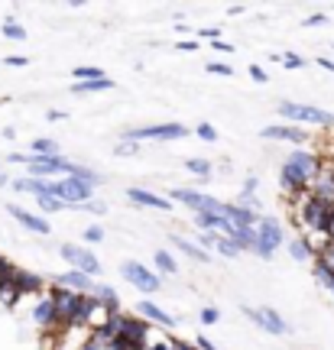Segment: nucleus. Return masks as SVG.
<instances>
[{"label":"nucleus","mask_w":334,"mask_h":350,"mask_svg":"<svg viewBox=\"0 0 334 350\" xmlns=\"http://www.w3.org/2000/svg\"><path fill=\"white\" fill-rule=\"evenodd\" d=\"M72 78H75V85L78 81H101V78H107V72L98 68V65H78V68H72Z\"/></svg>","instance_id":"obj_27"},{"label":"nucleus","mask_w":334,"mask_h":350,"mask_svg":"<svg viewBox=\"0 0 334 350\" xmlns=\"http://www.w3.org/2000/svg\"><path fill=\"white\" fill-rule=\"evenodd\" d=\"M318 65H322L324 72H331V75H334V59H328V55H318Z\"/></svg>","instance_id":"obj_51"},{"label":"nucleus","mask_w":334,"mask_h":350,"mask_svg":"<svg viewBox=\"0 0 334 350\" xmlns=\"http://www.w3.org/2000/svg\"><path fill=\"white\" fill-rule=\"evenodd\" d=\"M331 49H334V46H331Z\"/></svg>","instance_id":"obj_60"},{"label":"nucleus","mask_w":334,"mask_h":350,"mask_svg":"<svg viewBox=\"0 0 334 350\" xmlns=\"http://www.w3.org/2000/svg\"><path fill=\"white\" fill-rule=\"evenodd\" d=\"M309 191L315 201H324V204H334V159L322 156L318 163V172L309 182Z\"/></svg>","instance_id":"obj_9"},{"label":"nucleus","mask_w":334,"mask_h":350,"mask_svg":"<svg viewBox=\"0 0 334 350\" xmlns=\"http://www.w3.org/2000/svg\"><path fill=\"white\" fill-rule=\"evenodd\" d=\"M3 62L10 65V68H23V65H26V55H7Z\"/></svg>","instance_id":"obj_48"},{"label":"nucleus","mask_w":334,"mask_h":350,"mask_svg":"<svg viewBox=\"0 0 334 350\" xmlns=\"http://www.w3.org/2000/svg\"><path fill=\"white\" fill-rule=\"evenodd\" d=\"M289 253H292V260H298V262L311 260V253H309V247H305V240H302V237L289 240Z\"/></svg>","instance_id":"obj_34"},{"label":"nucleus","mask_w":334,"mask_h":350,"mask_svg":"<svg viewBox=\"0 0 334 350\" xmlns=\"http://www.w3.org/2000/svg\"><path fill=\"white\" fill-rule=\"evenodd\" d=\"M211 250L218 253V256H227V260H237V256H240V250H237V247H234V243H231L227 237H214Z\"/></svg>","instance_id":"obj_30"},{"label":"nucleus","mask_w":334,"mask_h":350,"mask_svg":"<svg viewBox=\"0 0 334 350\" xmlns=\"http://www.w3.org/2000/svg\"><path fill=\"white\" fill-rule=\"evenodd\" d=\"M318 163H322V156L311 150H296L285 156L283 169H279V185H283V195H292V191H302V188H309V182L315 178L318 172Z\"/></svg>","instance_id":"obj_1"},{"label":"nucleus","mask_w":334,"mask_h":350,"mask_svg":"<svg viewBox=\"0 0 334 350\" xmlns=\"http://www.w3.org/2000/svg\"><path fill=\"white\" fill-rule=\"evenodd\" d=\"M250 78H253V81H257V85H266V81H270V75H266V72H263L260 65H250Z\"/></svg>","instance_id":"obj_44"},{"label":"nucleus","mask_w":334,"mask_h":350,"mask_svg":"<svg viewBox=\"0 0 334 350\" xmlns=\"http://www.w3.org/2000/svg\"><path fill=\"white\" fill-rule=\"evenodd\" d=\"M13 188H16V191H26V195H52V178H29V175H26V178H16V182H13Z\"/></svg>","instance_id":"obj_22"},{"label":"nucleus","mask_w":334,"mask_h":350,"mask_svg":"<svg viewBox=\"0 0 334 350\" xmlns=\"http://www.w3.org/2000/svg\"><path fill=\"white\" fill-rule=\"evenodd\" d=\"M59 253H62V260L72 266L75 273H85V275H101V260L94 256V253L88 250V247H78V243H62L59 247Z\"/></svg>","instance_id":"obj_6"},{"label":"nucleus","mask_w":334,"mask_h":350,"mask_svg":"<svg viewBox=\"0 0 334 350\" xmlns=\"http://www.w3.org/2000/svg\"><path fill=\"white\" fill-rule=\"evenodd\" d=\"M253 191H257V178H247L244 182V195H253Z\"/></svg>","instance_id":"obj_54"},{"label":"nucleus","mask_w":334,"mask_h":350,"mask_svg":"<svg viewBox=\"0 0 334 350\" xmlns=\"http://www.w3.org/2000/svg\"><path fill=\"white\" fill-rule=\"evenodd\" d=\"M234 204H240V208H247V211H257V208H260V201H257V195H240V198H237Z\"/></svg>","instance_id":"obj_41"},{"label":"nucleus","mask_w":334,"mask_h":350,"mask_svg":"<svg viewBox=\"0 0 334 350\" xmlns=\"http://www.w3.org/2000/svg\"><path fill=\"white\" fill-rule=\"evenodd\" d=\"M36 204H39V211H42V214H55V211H62V208H65L55 195H39Z\"/></svg>","instance_id":"obj_33"},{"label":"nucleus","mask_w":334,"mask_h":350,"mask_svg":"<svg viewBox=\"0 0 334 350\" xmlns=\"http://www.w3.org/2000/svg\"><path fill=\"white\" fill-rule=\"evenodd\" d=\"M185 169L192 175H198V182H208L211 178V163L208 159H185Z\"/></svg>","instance_id":"obj_31"},{"label":"nucleus","mask_w":334,"mask_h":350,"mask_svg":"<svg viewBox=\"0 0 334 350\" xmlns=\"http://www.w3.org/2000/svg\"><path fill=\"white\" fill-rule=\"evenodd\" d=\"M153 262H156V269H159L162 275H175V273H179V262H175V256L169 250H156V253H153Z\"/></svg>","instance_id":"obj_26"},{"label":"nucleus","mask_w":334,"mask_h":350,"mask_svg":"<svg viewBox=\"0 0 334 350\" xmlns=\"http://www.w3.org/2000/svg\"><path fill=\"white\" fill-rule=\"evenodd\" d=\"M20 299H23V295L16 292V286H13L10 279H3V286H0V305H3V308H13Z\"/></svg>","instance_id":"obj_29"},{"label":"nucleus","mask_w":334,"mask_h":350,"mask_svg":"<svg viewBox=\"0 0 334 350\" xmlns=\"http://www.w3.org/2000/svg\"><path fill=\"white\" fill-rule=\"evenodd\" d=\"M195 133H198V139H205V143H214V139H218V130H214L211 124H198L195 126Z\"/></svg>","instance_id":"obj_38"},{"label":"nucleus","mask_w":334,"mask_h":350,"mask_svg":"<svg viewBox=\"0 0 334 350\" xmlns=\"http://www.w3.org/2000/svg\"><path fill=\"white\" fill-rule=\"evenodd\" d=\"M78 211H88V214H104L107 211V204H101V201H81V204H75Z\"/></svg>","instance_id":"obj_39"},{"label":"nucleus","mask_w":334,"mask_h":350,"mask_svg":"<svg viewBox=\"0 0 334 350\" xmlns=\"http://www.w3.org/2000/svg\"><path fill=\"white\" fill-rule=\"evenodd\" d=\"M192 130L182 124H156V126H136V130H127L120 133L124 143H140V139H182L188 137Z\"/></svg>","instance_id":"obj_5"},{"label":"nucleus","mask_w":334,"mask_h":350,"mask_svg":"<svg viewBox=\"0 0 334 350\" xmlns=\"http://www.w3.org/2000/svg\"><path fill=\"white\" fill-rule=\"evenodd\" d=\"M279 117L296 120V124H318V126H334V113L322 111L315 104H296V100H279Z\"/></svg>","instance_id":"obj_4"},{"label":"nucleus","mask_w":334,"mask_h":350,"mask_svg":"<svg viewBox=\"0 0 334 350\" xmlns=\"http://www.w3.org/2000/svg\"><path fill=\"white\" fill-rule=\"evenodd\" d=\"M211 49L214 52H234V46H231V42H224V39H218V42H211Z\"/></svg>","instance_id":"obj_50"},{"label":"nucleus","mask_w":334,"mask_h":350,"mask_svg":"<svg viewBox=\"0 0 334 350\" xmlns=\"http://www.w3.org/2000/svg\"><path fill=\"white\" fill-rule=\"evenodd\" d=\"M328 292H331V295H334V286H331V288H328Z\"/></svg>","instance_id":"obj_59"},{"label":"nucleus","mask_w":334,"mask_h":350,"mask_svg":"<svg viewBox=\"0 0 334 350\" xmlns=\"http://www.w3.org/2000/svg\"><path fill=\"white\" fill-rule=\"evenodd\" d=\"M0 185H7V175H3V172H0Z\"/></svg>","instance_id":"obj_56"},{"label":"nucleus","mask_w":334,"mask_h":350,"mask_svg":"<svg viewBox=\"0 0 334 350\" xmlns=\"http://www.w3.org/2000/svg\"><path fill=\"white\" fill-rule=\"evenodd\" d=\"M91 191H94V188L85 185V182H78V178H72V175L52 182V195L62 201L65 208H75V204H81V201H91Z\"/></svg>","instance_id":"obj_7"},{"label":"nucleus","mask_w":334,"mask_h":350,"mask_svg":"<svg viewBox=\"0 0 334 350\" xmlns=\"http://www.w3.org/2000/svg\"><path fill=\"white\" fill-rule=\"evenodd\" d=\"M117 156H136V143H117Z\"/></svg>","instance_id":"obj_45"},{"label":"nucleus","mask_w":334,"mask_h":350,"mask_svg":"<svg viewBox=\"0 0 334 350\" xmlns=\"http://www.w3.org/2000/svg\"><path fill=\"white\" fill-rule=\"evenodd\" d=\"M311 273H315V279H318V282H322L324 288H331L334 286V273H328V269H324L322 262L315 260V266H311Z\"/></svg>","instance_id":"obj_35"},{"label":"nucleus","mask_w":334,"mask_h":350,"mask_svg":"<svg viewBox=\"0 0 334 350\" xmlns=\"http://www.w3.org/2000/svg\"><path fill=\"white\" fill-rule=\"evenodd\" d=\"M298 237L305 240V247H309L311 256H322V250L331 243V240H328V234H318V230H305V234H298Z\"/></svg>","instance_id":"obj_25"},{"label":"nucleus","mask_w":334,"mask_h":350,"mask_svg":"<svg viewBox=\"0 0 334 350\" xmlns=\"http://www.w3.org/2000/svg\"><path fill=\"white\" fill-rule=\"evenodd\" d=\"M198 36H205V39H211V42H218V39H221V29H218V26H208V29H201Z\"/></svg>","instance_id":"obj_47"},{"label":"nucleus","mask_w":334,"mask_h":350,"mask_svg":"<svg viewBox=\"0 0 334 350\" xmlns=\"http://www.w3.org/2000/svg\"><path fill=\"white\" fill-rule=\"evenodd\" d=\"M107 331H111L124 347H146L149 334H153L143 318H136V314H120V312H114L111 318H107Z\"/></svg>","instance_id":"obj_2"},{"label":"nucleus","mask_w":334,"mask_h":350,"mask_svg":"<svg viewBox=\"0 0 334 350\" xmlns=\"http://www.w3.org/2000/svg\"><path fill=\"white\" fill-rule=\"evenodd\" d=\"M244 314H247L253 325H260L266 334H276V338H283V334H289V325L283 321V314L276 312V308H244Z\"/></svg>","instance_id":"obj_11"},{"label":"nucleus","mask_w":334,"mask_h":350,"mask_svg":"<svg viewBox=\"0 0 334 350\" xmlns=\"http://www.w3.org/2000/svg\"><path fill=\"white\" fill-rule=\"evenodd\" d=\"M7 163H23L26 165V152H10V156H7Z\"/></svg>","instance_id":"obj_53"},{"label":"nucleus","mask_w":334,"mask_h":350,"mask_svg":"<svg viewBox=\"0 0 334 350\" xmlns=\"http://www.w3.org/2000/svg\"><path fill=\"white\" fill-rule=\"evenodd\" d=\"M3 279H7V275H0V286H3Z\"/></svg>","instance_id":"obj_58"},{"label":"nucleus","mask_w":334,"mask_h":350,"mask_svg":"<svg viewBox=\"0 0 334 350\" xmlns=\"http://www.w3.org/2000/svg\"><path fill=\"white\" fill-rule=\"evenodd\" d=\"M201 325H218V321H221V312H218V308H201Z\"/></svg>","instance_id":"obj_40"},{"label":"nucleus","mask_w":334,"mask_h":350,"mask_svg":"<svg viewBox=\"0 0 334 350\" xmlns=\"http://www.w3.org/2000/svg\"><path fill=\"white\" fill-rule=\"evenodd\" d=\"M81 237H85V243H101V240H104V227L101 224L85 227V234H81Z\"/></svg>","instance_id":"obj_37"},{"label":"nucleus","mask_w":334,"mask_h":350,"mask_svg":"<svg viewBox=\"0 0 334 350\" xmlns=\"http://www.w3.org/2000/svg\"><path fill=\"white\" fill-rule=\"evenodd\" d=\"M328 159H334V150H331V152H328Z\"/></svg>","instance_id":"obj_57"},{"label":"nucleus","mask_w":334,"mask_h":350,"mask_svg":"<svg viewBox=\"0 0 334 350\" xmlns=\"http://www.w3.org/2000/svg\"><path fill=\"white\" fill-rule=\"evenodd\" d=\"M324 234H328V240H334V208H331V214H328V224H324Z\"/></svg>","instance_id":"obj_52"},{"label":"nucleus","mask_w":334,"mask_h":350,"mask_svg":"<svg viewBox=\"0 0 334 350\" xmlns=\"http://www.w3.org/2000/svg\"><path fill=\"white\" fill-rule=\"evenodd\" d=\"M315 260L322 262V266L328 269V273H334V240H331V243H328V247L322 250V256H315Z\"/></svg>","instance_id":"obj_36"},{"label":"nucleus","mask_w":334,"mask_h":350,"mask_svg":"<svg viewBox=\"0 0 334 350\" xmlns=\"http://www.w3.org/2000/svg\"><path fill=\"white\" fill-rule=\"evenodd\" d=\"M221 214L234 227H257V221H260V214H257V211H247V208H240V204H224Z\"/></svg>","instance_id":"obj_21"},{"label":"nucleus","mask_w":334,"mask_h":350,"mask_svg":"<svg viewBox=\"0 0 334 350\" xmlns=\"http://www.w3.org/2000/svg\"><path fill=\"white\" fill-rule=\"evenodd\" d=\"M172 247L175 250H182L185 256H192V260H198V262H211L214 256H208V253L201 250L198 243H192V240H185V237H172Z\"/></svg>","instance_id":"obj_23"},{"label":"nucleus","mask_w":334,"mask_h":350,"mask_svg":"<svg viewBox=\"0 0 334 350\" xmlns=\"http://www.w3.org/2000/svg\"><path fill=\"white\" fill-rule=\"evenodd\" d=\"M7 214L16 217V221H20L26 230H33V234H49L52 230V227L46 224V217H39V214H33V211H23V208H16V204H7Z\"/></svg>","instance_id":"obj_20"},{"label":"nucleus","mask_w":334,"mask_h":350,"mask_svg":"<svg viewBox=\"0 0 334 350\" xmlns=\"http://www.w3.org/2000/svg\"><path fill=\"white\" fill-rule=\"evenodd\" d=\"M172 201L192 208L195 214H221V208H224V201L211 198L205 191H195V188H172Z\"/></svg>","instance_id":"obj_8"},{"label":"nucleus","mask_w":334,"mask_h":350,"mask_svg":"<svg viewBox=\"0 0 334 350\" xmlns=\"http://www.w3.org/2000/svg\"><path fill=\"white\" fill-rule=\"evenodd\" d=\"M0 33H3L7 39H13V42H23V39H26V29H23L20 23H16L13 16H10V20H3V26H0Z\"/></svg>","instance_id":"obj_32"},{"label":"nucleus","mask_w":334,"mask_h":350,"mask_svg":"<svg viewBox=\"0 0 334 350\" xmlns=\"http://www.w3.org/2000/svg\"><path fill=\"white\" fill-rule=\"evenodd\" d=\"M114 81L111 78H101V81H78L75 85V94H101V91H111Z\"/></svg>","instance_id":"obj_28"},{"label":"nucleus","mask_w":334,"mask_h":350,"mask_svg":"<svg viewBox=\"0 0 334 350\" xmlns=\"http://www.w3.org/2000/svg\"><path fill=\"white\" fill-rule=\"evenodd\" d=\"M175 49H179V52H198L201 46H198V39H185V42H179Z\"/></svg>","instance_id":"obj_46"},{"label":"nucleus","mask_w":334,"mask_h":350,"mask_svg":"<svg viewBox=\"0 0 334 350\" xmlns=\"http://www.w3.org/2000/svg\"><path fill=\"white\" fill-rule=\"evenodd\" d=\"M52 286L68 288V292H78V295H91L94 279H91V275H85V273H75V269H68V273L55 275V279H52Z\"/></svg>","instance_id":"obj_17"},{"label":"nucleus","mask_w":334,"mask_h":350,"mask_svg":"<svg viewBox=\"0 0 334 350\" xmlns=\"http://www.w3.org/2000/svg\"><path fill=\"white\" fill-rule=\"evenodd\" d=\"M136 318H143L146 325H159V327H175L179 325V318H172L169 312H162L156 301H149V299H143L140 305H136Z\"/></svg>","instance_id":"obj_13"},{"label":"nucleus","mask_w":334,"mask_h":350,"mask_svg":"<svg viewBox=\"0 0 334 350\" xmlns=\"http://www.w3.org/2000/svg\"><path fill=\"white\" fill-rule=\"evenodd\" d=\"M33 321H36V327L42 334H59V331H62L59 321H55V308H52L49 292H42L36 299V305H33Z\"/></svg>","instance_id":"obj_12"},{"label":"nucleus","mask_w":334,"mask_h":350,"mask_svg":"<svg viewBox=\"0 0 334 350\" xmlns=\"http://www.w3.org/2000/svg\"><path fill=\"white\" fill-rule=\"evenodd\" d=\"M81 350H124V344L114 338L107 327H98V331H88L85 344H81Z\"/></svg>","instance_id":"obj_19"},{"label":"nucleus","mask_w":334,"mask_h":350,"mask_svg":"<svg viewBox=\"0 0 334 350\" xmlns=\"http://www.w3.org/2000/svg\"><path fill=\"white\" fill-rule=\"evenodd\" d=\"M120 273H124V279L130 282L133 288H140V292H146V295H153V292H159V275L153 273V269H146L143 262L136 260H127L124 266H120Z\"/></svg>","instance_id":"obj_10"},{"label":"nucleus","mask_w":334,"mask_h":350,"mask_svg":"<svg viewBox=\"0 0 334 350\" xmlns=\"http://www.w3.org/2000/svg\"><path fill=\"white\" fill-rule=\"evenodd\" d=\"M33 156H42V159H55V156H62L59 152V143L55 139H49V137H39V139H33Z\"/></svg>","instance_id":"obj_24"},{"label":"nucleus","mask_w":334,"mask_h":350,"mask_svg":"<svg viewBox=\"0 0 334 350\" xmlns=\"http://www.w3.org/2000/svg\"><path fill=\"white\" fill-rule=\"evenodd\" d=\"M283 65H285V68H305V59H298L296 52H285V55H283Z\"/></svg>","instance_id":"obj_42"},{"label":"nucleus","mask_w":334,"mask_h":350,"mask_svg":"<svg viewBox=\"0 0 334 350\" xmlns=\"http://www.w3.org/2000/svg\"><path fill=\"white\" fill-rule=\"evenodd\" d=\"M65 117H68L65 111H49V120H65Z\"/></svg>","instance_id":"obj_55"},{"label":"nucleus","mask_w":334,"mask_h":350,"mask_svg":"<svg viewBox=\"0 0 334 350\" xmlns=\"http://www.w3.org/2000/svg\"><path fill=\"white\" fill-rule=\"evenodd\" d=\"M127 198L140 204V208H156V211H172V201L156 195V191H146V188H130L127 191Z\"/></svg>","instance_id":"obj_18"},{"label":"nucleus","mask_w":334,"mask_h":350,"mask_svg":"<svg viewBox=\"0 0 334 350\" xmlns=\"http://www.w3.org/2000/svg\"><path fill=\"white\" fill-rule=\"evenodd\" d=\"M253 237H257L253 240V253H257L260 260H272V253L285 243V234L276 217H260L257 227H253Z\"/></svg>","instance_id":"obj_3"},{"label":"nucleus","mask_w":334,"mask_h":350,"mask_svg":"<svg viewBox=\"0 0 334 350\" xmlns=\"http://www.w3.org/2000/svg\"><path fill=\"white\" fill-rule=\"evenodd\" d=\"M263 139H285V143H296L298 150L309 143V133L302 126H289V124H279V126H263L260 130Z\"/></svg>","instance_id":"obj_14"},{"label":"nucleus","mask_w":334,"mask_h":350,"mask_svg":"<svg viewBox=\"0 0 334 350\" xmlns=\"http://www.w3.org/2000/svg\"><path fill=\"white\" fill-rule=\"evenodd\" d=\"M7 279L16 286L20 295H42V279H39L36 273H26V269H20V266H13L10 273H7Z\"/></svg>","instance_id":"obj_16"},{"label":"nucleus","mask_w":334,"mask_h":350,"mask_svg":"<svg viewBox=\"0 0 334 350\" xmlns=\"http://www.w3.org/2000/svg\"><path fill=\"white\" fill-rule=\"evenodd\" d=\"M62 159L65 156H55V159H42V156H26V169H29V178H52V175H62Z\"/></svg>","instance_id":"obj_15"},{"label":"nucleus","mask_w":334,"mask_h":350,"mask_svg":"<svg viewBox=\"0 0 334 350\" xmlns=\"http://www.w3.org/2000/svg\"><path fill=\"white\" fill-rule=\"evenodd\" d=\"M324 23H328V16H324V13H315V16L305 20V26H324Z\"/></svg>","instance_id":"obj_49"},{"label":"nucleus","mask_w":334,"mask_h":350,"mask_svg":"<svg viewBox=\"0 0 334 350\" xmlns=\"http://www.w3.org/2000/svg\"><path fill=\"white\" fill-rule=\"evenodd\" d=\"M208 72H211V75H224V78L234 75V68H231V65H224V62H211V65H208Z\"/></svg>","instance_id":"obj_43"}]
</instances>
